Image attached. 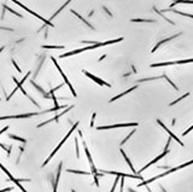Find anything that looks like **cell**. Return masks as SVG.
Segmentation results:
<instances>
[{
  "mask_svg": "<svg viewBox=\"0 0 193 192\" xmlns=\"http://www.w3.org/2000/svg\"><path fill=\"white\" fill-rule=\"evenodd\" d=\"M123 40V37H118V39H115V40H109V41H105V42H95L93 45H89L87 47H83V48H79V50H75V51H71V52H68V53H64V55L60 56V58H65V57H70V56H75L77 53H81L83 51H88V50H94V48H98V47H103V46L106 45H111V44H116V42H120Z\"/></svg>",
  "mask_w": 193,
  "mask_h": 192,
  "instance_id": "6da1fadb",
  "label": "cell"
},
{
  "mask_svg": "<svg viewBox=\"0 0 193 192\" xmlns=\"http://www.w3.org/2000/svg\"><path fill=\"white\" fill-rule=\"evenodd\" d=\"M193 165V160H192V161H190V162H187V163H184V165H179V167H176V168H171V169L166 170V172H164L163 174H159V175H157V176L152 178V179H150V180H144V181H142L141 184H139V186L147 185V184L152 183V181H155V180H157V179H161V178H163V176H166V175L174 173V172H176V170H180V169H182V168H185V167H187V165Z\"/></svg>",
  "mask_w": 193,
  "mask_h": 192,
  "instance_id": "7a4b0ae2",
  "label": "cell"
},
{
  "mask_svg": "<svg viewBox=\"0 0 193 192\" xmlns=\"http://www.w3.org/2000/svg\"><path fill=\"white\" fill-rule=\"evenodd\" d=\"M77 125H79V123H75V125H74L73 127H71V129H70V130L68 132V134H66V135H65V137H64V139H63V140H62V141L59 143V145H58V146L55 147V150L52 151V154H51V155L48 156V158H47V160H46V161H45V162H44V165H42V167H45V165H46L47 163H48V162L51 161V158H52V157H53V156L55 155V152H57V151H58V150H59V149L62 147V145H63V144H64L65 141H66V139H68V138H69V137H70V135H71V133H73V130H74V129H75V128H76V126H77Z\"/></svg>",
  "mask_w": 193,
  "mask_h": 192,
  "instance_id": "3957f363",
  "label": "cell"
},
{
  "mask_svg": "<svg viewBox=\"0 0 193 192\" xmlns=\"http://www.w3.org/2000/svg\"><path fill=\"white\" fill-rule=\"evenodd\" d=\"M11 1H13L15 4H17L18 6H21L22 9H24V10H26V11H27V12H29L30 15H33V16H35V17H36V18H39V19H40V21H42V22H45V24H47V26H51V27H53V24H52V22H51V21H48V19H45V18H44V17H42V16H40V15H37L36 12H34V11H31V10H29V9H28V7H27V6H26V5H23L22 2H19L18 0H11Z\"/></svg>",
  "mask_w": 193,
  "mask_h": 192,
  "instance_id": "277c9868",
  "label": "cell"
},
{
  "mask_svg": "<svg viewBox=\"0 0 193 192\" xmlns=\"http://www.w3.org/2000/svg\"><path fill=\"white\" fill-rule=\"evenodd\" d=\"M51 61H52V62H53V63H55V68H57V69H58V71H59V73H60V75H62V77H63V79H64L65 83H66V85H68V86H69V88H70V91H71V93H73V96H74V97H76V92L74 91V88H73V85H71V82H70V81H69V80H68V77H66V76H65V74L63 73V70H62V68H60V66H59V65H58V63H57V61H55V58H53V57H51Z\"/></svg>",
  "mask_w": 193,
  "mask_h": 192,
  "instance_id": "5b68a950",
  "label": "cell"
},
{
  "mask_svg": "<svg viewBox=\"0 0 193 192\" xmlns=\"http://www.w3.org/2000/svg\"><path fill=\"white\" fill-rule=\"evenodd\" d=\"M137 126H139L137 122H134V123H117V125H112V126H99L98 130L112 129V128H122V127H137Z\"/></svg>",
  "mask_w": 193,
  "mask_h": 192,
  "instance_id": "8992f818",
  "label": "cell"
},
{
  "mask_svg": "<svg viewBox=\"0 0 193 192\" xmlns=\"http://www.w3.org/2000/svg\"><path fill=\"white\" fill-rule=\"evenodd\" d=\"M41 112H29V114H22V115H15V116H0V121L1 120H11V119H27V117H31V116H37Z\"/></svg>",
  "mask_w": 193,
  "mask_h": 192,
  "instance_id": "52a82bcc",
  "label": "cell"
},
{
  "mask_svg": "<svg viewBox=\"0 0 193 192\" xmlns=\"http://www.w3.org/2000/svg\"><path fill=\"white\" fill-rule=\"evenodd\" d=\"M193 58L191 59H184V61H176V62H166V63H156L151 64V68H156V66H166V65H174V64H186V63H192Z\"/></svg>",
  "mask_w": 193,
  "mask_h": 192,
  "instance_id": "ba28073f",
  "label": "cell"
},
{
  "mask_svg": "<svg viewBox=\"0 0 193 192\" xmlns=\"http://www.w3.org/2000/svg\"><path fill=\"white\" fill-rule=\"evenodd\" d=\"M157 122H158V125H159V126H161V127L163 128V129L166 130V133H168V134H169V135L171 137V139H174L175 141H177V143H179V145L184 146V143H182V141H181V140H180L179 138L176 137V135H174V133H173V132H171L170 129H168V128H166V125H164V123H163V122H162V121H161V120H157Z\"/></svg>",
  "mask_w": 193,
  "mask_h": 192,
  "instance_id": "9c48e42d",
  "label": "cell"
},
{
  "mask_svg": "<svg viewBox=\"0 0 193 192\" xmlns=\"http://www.w3.org/2000/svg\"><path fill=\"white\" fill-rule=\"evenodd\" d=\"M87 77H89L91 80H93L94 82H97L98 85H100V86H106V87H111V85L110 83H108V82H105V81H103V80H100L99 77H97V76H94L93 74H91V73H88V71H86V70H83L82 71Z\"/></svg>",
  "mask_w": 193,
  "mask_h": 192,
  "instance_id": "30bf717a",
  "label": "cell"
},
{
  "mask_svg": "<svg viewBox=\"0 0 193 192\" xmlns=\"http://www.w3.org/2000/svg\"><path fill=\"white\" fill-rule=\"evenodd\" d=\"M73 108H74V105H71V106H68V108H66V109H65L64 111L62 112V114H58V115H55V117H53V119H51V120H48V121H45V122L40 123V125L37 126V128L42 127V126H45V125H47V123H50V122H53V121H55V122H57V121L59 120V117H60V116H63V115H64L65 112H68L69 110H71V109H73Z\"/></svg>",
  "mask_w": 193,
  "mask_h": 192,
  "instance_id": "8fae6325",
  "label": "cell"
},
{
  "mask_svg": "<svg viewBox=\"0 0 193 192\" xmlns=\"http://www.w3.org/2000/svg\"><path fill=\"white\" fill-rule=\"evenodd\" d=\"M166 154H168V150H164V151H163V154H161V155L158 156V157H156L155 160H152V161H151V162H150L148 165H145V167H144L142 169H140V170H139V172H138V174H140V173H141V172H144V170H145V169H147V168H148L150 165H155V163H157V162H158V161H159L161 158H163V157H164V156H166Z\"/></svg>",
  "mask_w": 193,
  "mask_h": 192,
  "instance_id": "7c38bea8",
  "label": "cell"
},
{
  "mask_svg": "<svg viewBox=\"0 0 193 192\" xmlns=\"http://www.w3.org/2000/svg\"><path fill=\"white\" fill-rule=\"evenodd\" d=\"M0 168H1V169H2V172H5V174H6V175H7V176H9V178H10V180H12V181H13V183L16 184V185H17V186H18L19 189H21V190H22V191H26V190H24V189H23V187H22V186H21V184H19V180H17V179H15V178H13V176H12V175H11V174H10V172H9V170H7V169H6V168H5V167H4V165H1V163H0Z\"/></svg>",
  "mask_w": 193,
  "mask_h": 192,
  "instance_id": "4fadbf2b",
  "label": "cell"
},
{
  "mask_svg": "<svg viewBox=\"0 0 193 192\" xmlns=\"http://www.w3.org/2000/svg\"><path fill=\"white\" fill-rule=\"evenodd\" d=\"M103 172H104V173H106V174H113V175H120V176H124V178H127V176H128V178H135V179H140V180H142V178H141L140 175H138V174H137V175H135V174H134V175H132V174L117 173V172H105V170H103Z\"/></svg>",
  "mask_w": 193,
  "mask_h": 192,
  "instance_id": "5bb4252c",
  "label": "cell"
},
{
  "mask_svg": "<svg viewBox=\"0 0 193 192\" xmlns=\"http://www.w3.org/2000/svg\"><path fill=\"white\" fill-rule=\"evenodd\" d=\"M180 35H181V34H180V33H179V34H175V35H173V37H166V39H163V40H162V41H159V42H158V44H157V45L155 46V47H153V48H152V51H151V52H152V53H153V52H156V51H157V48H158V47H159V46H161V45H163V44H164V42H166V41H169V40H171V39H175V37H180Z\"/></svg>",
  "mask_w": 193,
  "mask_h": 192,
  "instance_id": "9a60e30c",
  "label": "cell"
},
{
  "mask_svg": "<svg viewBox=\"0 0 193 192\" xmlns=\"http://www.w3.org/2000/svg\"><path fill=\"white\" fill-rule=\"evenodd\" d=\"M138 88V86H134V87H130L129 90H127V91H124L123 93H121V94H117L116 97H113L112 99H110V101H115L116 99H118V98H121V97H123V96H126V94H128V93H130L132 91H134V90H137Z\"/></svg>",
  "mask_w": 193,
  "mask_h": 192,
  "instance_id": "2e32d148",
  "label": "cell"
},
{
  "mask_svg": "<svg viewBox=\"0 0 193 192\" xmlns=\"http://www.w3.org/2000/svg\"><path fill=\"white\" fill-rule=\"evenodd\" d=\"M71 13H74V15H75V16H76V17H77V18L80 19V21H82L83 23H84V24H86V26H88V27L91 28V29H94V27H93L92 24H91V23H89V22H88V21H87V19H84L82 17V16H80V15H79V13H77V12H75V11H74V10H71Z\"/></svg>",
  "mask_w": 193,
  "mask_h": 192,
  "instance_id": "e0dca14e",
  "label": "cell"
},
{
  "mask_svg": "<svg viewBox=\"0 0 193 192\" xmlns=\"http://www.w3.org/2000/svg\"><path fill=\"white\" fill-rule=\"evenodd\" d=\"M62 162L59 163V167H58V173H57V176H55V186H53V191H57V185H58V181H59V178H60V173H62Z\"/></svg>",
  "mask_w": 193,
  "mask_h": 192,
  "instance_id": "ac0fdd59",
  "label": "cell"
},
{
  "mask_svg": "<svg viewBox=\"0 0 193 192\" xmlns=\"http://www.w3.org/2000/svg\"><path fill=\"white\" fill-rule=\"evenodd\" d=\"M121 154L123 155V157H124V160H126V162L128 163V165H129V167H130V169L133 170V173H134V174H138V173H137V170H135V168H134V167H133V165H132V162H130V160H129V158H128V156L126 155V152H124L123 150H121Z\"/></svg>",
  "mask_w": 193,
  "mask_h": 192,
  "instance_id": "d6986e66",
  "label": "cell"
},
{
  "mask_svg": "<svg viewBox=\"0 0 193 192\" xmlns=\"http://www.w3.org/2000/svg\"><path fill=\"white\" fill-rule=\"evenodd\" d=\"M163 11H173L174 13H177V15H181V16H185V17H190V18H193V15H190V13H186V12H180L177 10H173V7L168 10H163Z\"/></svg>",
  "mask_w": 193,
  "mask_h": 192,
  "instance_id": "ffe728a7",
  "label": "cell"
},
{
  "mask_svg": "<svg viewBox=\"0 0 193 192\" xmlns=\"http://www.w3.org/2000/svg\"><path fill=\"white\" fill-rule=\"evenodd\" d=\"M176 4H193V0H175L170 5V7H174Z\"/></svg>",
  "mask_w": 193,
  "mask_h": 192,
  "instance_id": "44dd1931",
  "label": "cell"
},
{
  "mask_svg": "<svg viewBox=\"0 0 193 192\" xmlns=\"http://www.w3.org/2000/svg\"><path fill=\"white\" fill-rule=\"evenodd\" d=\"M30 83H31V85H33V86H35V87H36V90L39 92H41V93H42V94H44V98H50V97H48V94H47L46 92L44 91V90H42V88H41V87H40V86H37L36 83L34 82V81H30Z\"/></svg>",
  "mask_w": 193,
  "mask_h": 192,
  "instance_id": "7402d4cb",
  "label": "cell"
},
{
  "mask_svg": "<svg viewBox=\"0 0 193 192\" xmlns=\"http://www.w3.org/2000/svg\"><path fill=\"white\" fill-rule=\"evenodd\" d=\"M2 9H4V10H7V11H10V12H11V13H13V15H16L17 17H19V18H22V15H21V13H18V12H16L15 10L10 9L9 6H6V5H2Z\"/></svg>",
  "mask_w": 193,
  "mask_h": 192,
  "instance_id": "603a6c76",
  "label": "cell"
},
{
  "mask_svg": "<svg viewBox=\"0 0 193 192\" xmlns=\"http://www.w3.org/2000/svg\"><path fill=\"white\" fill-rule=\"evenodd\" d=\"M70 1H71V0H66V2H65V4H63V5H62V6H60V7H59V10H57V12H55V15H53V16H52V17H51V19H53L55 17V16H57V15H58V13H59V12H60V11H62V10L64 9L65 6H66V5H68V4H69V2H70Z\"/></svg>",
  "mask_w": 193,
  "mask_h": 192,
  "instance_id": "cb8c5ba5",
  "label": "cell"
},
{
  "mask_svg": "<svg viewBox=\"0 0 193 192\" xmlns=\"http://www.w3.org/2000/svg\"><path fill=\"white\" fill-rule=\"evenodd\" d=\"M68 173L82 174V175H91L92 174V173H87V172H81V170H74V169H68Z\"/></svg>",
  "mask_w": 193,
  "mask_h": 192,
  "instance_id": "d4e9b609",
  "label": "cell"
},
{
  "mask_svg": "<svg viewBox=\"0 0 193 192\" xmlns=\"http://www.w3.org/2000/svg\"><path fill=\"white\" fill-rule=\"evenodd\" d=\"M188 96H190V93H186V94H184V96H182V97H180V98H179V99H176V101H171V103H170V104H169V105H170V106H173V105H175V104H176V103H179V101H182V99H185V98H186V97H188Z\"/></svg>",
  "mask_w": 193,
  "mask_h": 192,
  "instance_id": "484cf974",
  "label": "cell"
},
{
  "mask_svg": "<svg viewBox=\"0 0 193 192\" xmlns=\"http://www.w3.org/2000/svg\"><path fill=\"white\" fill-rule=\"evenodd\" d=\"M10 138L11 139H15V140H18V141H22V143H27V140L26 139H23V138H19V137H17V135H15V134H10Z\"/></svg>",
  "mask_w": 193,
  "mask_h": 192,
  "instance_id": "4316f807",
  "label": "cell"
},
{
  "mask_svg": "<svg viewBox=\"0 0 193 192\" xmlns=\"http://www.w3.org/2000/svg\"><path fill=\"white\" fill-rule=\"evenodd\" d=\"M42 48H52V50H58V48H64V46H50V45H44Z\"/></svg>",
  "mask_w": 193,
  "mask_h": 192,
  "instance_id": "83f0119b",
  "label": "cell"
},
{
  "mask_svg": "<svg viewBox=\"0 0 193 192\" xmlns=\"http://www.w3.org/2000/svg\"><path fill=\"white\" fill-rule=\"evenodd\" d=\"M134 133H135V129H133V130H132V132H130V133H129L128 135H127V137H126V139H124V140H122V143H121V145H124V144H126V141H127V140H128L129 138L132 137V135H133V134H134Z\"/></svg>",
  "mask_w": 193,
  "mask_h": 192,
  "instance_id": "f1b7e54d",
  "label": "cell"
},
{
  "mask_svg": "<svg viewBox=\"0 0 193 192\" xmlns=\"http://www.w3.org/2000/svg\"><path fill=\"white\" fill-rule=\"evenodd\" d=\"M132 22H148V23H153V19H132Z\"/></svg>",
  "mask_w": 193,
  "mask_h": 192,
  "instance_id": "f546056e",
  "label": "cell"
},
{
  "mask_svg": "<svg viewBox=\"0 0 193 192\" xmlns=\"http://www.w3.org/2000/svg\"><path fill=\"white\" fill-rule=\"evenodd\" d=\"M75 144H76V157L80 158V152H79V140H77V138L75 139Z\"/></svg>",
  "mask_w": 193,
  "mask_h": 192,
  "instance_id": "4dcf8cb0",
  "label": "cell"
},
{
  "mask_svg": "<svg viewBox=\"0 0 193 192\" xmlns=\"http://www.w3.org/2000/svg\"><path fill=\"white\" fill-rule=\"evenodd\" d=\"M118 179H120V175H116V180H115V183H113V186H112L111 191H115V189H116V185H117V183H118Z\"/></svg>",
  "mask_w": 193,
  "mask_h": 192,
  "instance_id": "1f68e13d",
  "label": "cell"
},
{
  "mask_svg": "<svg viewBox=\"0 0 193 192\" xmlns=\"http://www.w3.org/2000/svg\"><path fill=\"white\" fill-rule=\"evenodd\" d=\"M95 116H97V114H95V112H93L92 120H91V127H93V125H94V120H95Z\"/></svg>",
  "mask_w": 193,
  "mask_h": 192,
  "instance_id": "d6a6232c",
  "label": "cell"
},
{
  "mask_svg": "<svg viewBox=\"0 0 193 192\" xmlns=\"http://www.w3.org/2000/svg\"><path fill=\"white\" fill-rule=\"evenodd\" d=\"M193 129V126H191V127L188 128V129H187V130H185L184 133H182V135H187V134H188V133H190V132H191V130H192Z\"/></svg>",
  "mask_w": 193,
  "mask_h": 192,
  "instance_id": "836d02e7",
  "label": "cell"
},
{
  "mask_svg": "<svg viewBox=\"0 0 193 192\" xmlns=\"http://www.w3.org/2000/svg\"><path fill=\"white\" fill-rule=\"evenodd\" d=\"M0 147H1V149H4V150H6V151H7V154L10 155V152H11V150H10V149H6V146H5V145H2L1 143H0Z\"/></svg>",
  "mask_w": 193,
  "mask_h": 192,
  "instance_id": "e575fe53",
  "label": "cell"
},
{
  "mask_svg": "<svg viewBox=\"0 0 193 192\" xmlns=\"http://www.w3.org/2000/svg\"><path fill=\"white\" fill-rule=\"evenodd\" d=\"M12 64L15 65V68H16V70H17V71H19V73H21V68H18V65H17V63H16L15 61H12Z\"/></svg>",
  "mask_w": 193,
  "mask_h": 192,
  "instance_id": "d590c367",
  "label": "cell"
},
{
  "mask_svg": "<svg viewBox=\"0 0 193 192\" xmlns=\"http://www.w3.org/2000/svg\"><path fill=\"white\" fill-rule=\"evenodd\" d=\"M7 129H9V126H6V127H4V128H2V129H1V130H0V135H1V134H2V133H4V132H6V130H7Z\"/></svg>",
  "mask_w": 193,
  "mask_h": 192,
  "instance_id": "8d00e7d4",
  "label": "cell"
},
{
  "mask_svg": "<svg viewBox=\"0 0 193 192\" xmlns=\"http://www.w3.org/2000/svg\"><path fill=\"white\" fill-rule=\"evenodd\" d=\"M124 176H122V181H121V191L123 190V184H124V179H123Z\"/></svg>",
  "mask_w": 193,
  "mask_h": 192,
  "instance_id": "74e56055",
  "label": "cell"
},
{
  "mask_svg": "<svg viewBox=\"0 0 193 192\" xmlns=\"http://www.w3.org/2000/svg\"><path fill=\"white\" fill-rule=\"evenodd\" d=\"M103 9L105 10V12H106V13H109V16H110V17H112V15H111V12L110 11H109V10L106 9V7H105V6H104V7H103Z\"/></svg>",
  "mask_w": 193,
  "mask_h": 192,
  "instance_id": "f35d334b",
  "label": "cell"
},
{
  "mask_svg": "<svg viewBox=\"0 0 193 192\" xmlns=\"http://www.w3.org/2000/svg\"><path fill=\"white\" fill-rule=\"evenodd\" d=\"M2 191H12V187H7V189H4Z\"/></svg>",
  "mask_w": 193,
  "mask_h": 192,
  "instance_id": "ab89813d",
  "label": "cell"
},
{
  "mask_svg": "<svg viewBox=\"0 0 193 192\" xmlns=\"http://www.w3.org/2000/svg\"><path fill=\"white\" fill-rule=\"evenodd\" d=\"M104 58H105V55H104V56H101L100 58H99V61H103V59H104Z\"/></svg>",
  "mask_w": 193,
  "mask_h": 192,
  "instance_id": "60d3db41",
  "label": "cell"
}]
</instances>
